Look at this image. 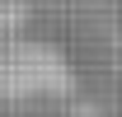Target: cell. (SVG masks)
Segmentation results:
<instances>
[{"label": "cell", "instance_id": "6da1fadb", "mask_svg": "<svg viewBox=\"0 0 122 117\" xmlns=\"http://www.w3.org/2000/svg\"><path fill=\"white\" fill-rule=\"evenodd\" d=\"M71 66L47 42H5L0 47V94L5 98H38V94H66Z\"/></svg>", "mask_w": 122, "mask_h": 117}]
</instances>
